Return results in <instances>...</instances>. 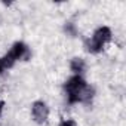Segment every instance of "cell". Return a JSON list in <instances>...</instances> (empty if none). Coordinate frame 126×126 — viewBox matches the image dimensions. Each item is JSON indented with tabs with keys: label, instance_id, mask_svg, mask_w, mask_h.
<instances>
[{
	"label": "cell",
	"instance_id": "1",
	"mask_svg": "<svg viewBox=\"0 0 126 126\" xmlns=\"http://www.w3.org/2000/svg\"><path fill=\"white\" fill-rule=\"evenodd\" d=\"M64 89L67 92V99L70 104L89 102L94 96V89L86 83V80L82 76H77V74L70 77L65 82Z\"/></svg>",
	"mask_w": 126,
	"mask_h": 126
},
{
	"label": "cell",
	"instance_id": "2",
	"mask_svg": "<svg viewBox=\"0 0 126 126\" xmlns=\"http://www.w3.org/2000/svg\"><path fill=\"white\" fill-rule=\"evenodd\" d=\"M113 34H111V30L108 27H99L95 30L92 39L86 40V49L88 52L91 53H99L104 47L105 43H108L111 40Z\"/></svg>",
	"mask_w": 126,
	"mask_h": 126
},
{
	"label": "cell",
	"instance_id": "3",
	"mask_svg": "<svg viewBox=\"0 0 126 126\" xmlns=\"http://www.w3.org/2000/svg\"><path fill=\"white\" fill-rule=\"evenodd\" d=\"M27 58H30V50H28L27 45L22 42H16L12 45L11 50L2 58V62H3L5 68H11V67H14V64L16 61H19V59L25 61Z\"/></svg>",
	"mask_w": 126,
	"mask_h": 126
},
{
	"label": "cell",
	"instance_id": "4",
	"mask_svg": "<svg viewBox=\"0 0 126 126\" xmlns=\"http://www.w3.org/2000/svg\"><path fill=\"white\" fill-rule=\"evenodd\" d=\"M31 114L37 123H45L49 117V107L43 101H36L31 105Z\"/></svg>",
	"mask_w": 126,
	"mask_h": 126
},
{
	"label": "cell",
	"instance_id": "5",
	"mask_svg": "<svg viewBox=\"0 0 126 126\" xmlns=\"http://www.w3.org/2000/svg\"><path fill=\"white\" fill-rule=\"evenodd\" d=\"M70 68H71V71H73V73H76V74L79 76L80 73H83V71H85L86 64H85V61H83L82 58H73V59H71V62H70Z\"/></svg>",
	"mask_w": 126,
	"mask_h": 126
},
{
	"label": "cell",
	"instance_id": "6",
	"mask_svg": "<svg viewBox=\"0 0 126 126\" xmlns=\"http://www.w3.org/2000/svg\"><path fill=\"white\" fill-rule=\"evenodd\" d=\"M65 31H67V34H70L71 37L77 36V30H76V27H74L73 22H67V24H65Z\"/></svg>",
	"mask_w": 126,
	"mask_h": 126
},
{
	"label": "cell",
	"instance_id": "7",
	"mask_svg": "<svg viewBox=\"0 0 126 126\" xmlns=\"http://www.w3.org/2000/svg\"><path fill=\"white\" fill-rule=\"evenodd\" d=\"M59 126H77V123L71 119H64V120L59 122Z\"/></svg>",
	"mask_w": 126,
	"mask_h": 126
},
{
	"label": "cell",
	"instance_id": "8",
	"mask_svg": "<svg viewBox=\"0 0 126 126\" xmlns=\"http://www.w3.org/2000/svg\"><path fill=\"white\" fill-rule=\"evenodd\" d=\"M3 70H5V67H3V62H2V58H0V74L3 73Z\"/></svg>",
	"mask_w": 126,
	"mask_h": 126
},
{
	"label": "cell",
	"instance_id": "9",
	"mask_svg": "<svg viewBox=\"0 0 126 126\" xmlns=\"http://www.w3.org/2000/svg\"><path fill=\"white\" fill-rule=\"evenodd\" d=\"M3 107H5V102L0 101V114H2V111H3Z\"/></svg>",
	"mask_w": 126,
	"mask_h": 126
}]
</instances>
